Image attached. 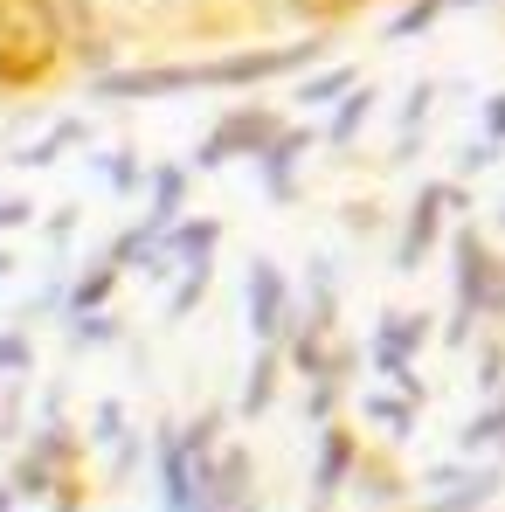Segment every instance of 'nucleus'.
Returning a JSON list of instances; mask_svg holds the SVG:
<instances>
[{"mask_svg":"<svg viewBox=\"0 0 505 512\" xmlns=\"http://www.w3.org/2000/svg\"><path fill=\"white\" fill-rule=\"evenodd\" d=\"M326 56V35L312 28L305 42L284 49H236V56H208V63H146V70H104L90 77L97 97L125 104V97H180V90H243V84H270V77H298Z\"/></svg>","mask_w":505,"mask_h":512,"instance_id":"1","label":"nucleus"},{"mask_svg":"<svg viewBox=\"0 0 505 512\" xmlns=\"http://www.w3.org/2000/svg\"><path fill=\"white\" fill-rule=\"evenodd\" d=\"M70 63L56 0H0V97H28Z\"/></svg>","mask_w":505,"mask_h":512,"instance_id":"2","label":"nucleus"},{"mask_svg":"<svg viewBox=\"0 0 505 512\" xmlns=\"http://www.w3.org/2000/svg\"><path fill=\"white\" fill-rule=\"evenodd\" d=\"M450 263H457V312L499 319L505 326V263L485 250V236L478 229H457L450 236Z\"/></svg>","mask_w":505,"mask_h":512,"instance_id":"3","label":"nucleus"},{"mask_svg":"<svg viewBox=\"0 0 505 512\" xmlns=\"http://www.w3.org/2000/svg\"><path fill=\"white\" fill-rule=\"evenodd\" d=\"M277 132H284V118H277L270 104H236V111H222V118H215V132L194 146V167L215 173V167H229V160H256Z\"/></svg>","mask_w":505,"mask_h":512,"instance_id":"4","label":"nucleus"},{"mask_svg":"<svg viewBox=\"0 0 505 512\" xmlns=\"http://www.w3.org/2000/svg\"><path fill=\"white\" fill-rule=\"evenodd\" d=\"M153 471H160V506L167 512H208V478H201V457L187 450L180 423H160V436H153Z\"/></svg>","mask_w":505,"mask_h":512,"instance_id":"5","label":"nucleus"},{"mask_svg":"<svg viewBox=\"0 0 505 512\" xmlns=\"http://www.w3.org/2000/svg\"><path fill=\"white\" fill-rule=\"evenodd\" d=\"M443 208H471V194L457 180H429L409 201V222H402V243H395V270H422V256L436 250V236H443Z\"/></svg>","mask_w":505,"mask_h":512,"instance_id":"6","label":"nucleus"},{"mask_svg":"<svg viewBox=\"0 0 505 512\" xmlns=\"http://www.w3.org/2000/svg\"><path fill=\"white\" fill-rule=\"evenodd\" d=\"M243 305H250V333H256V346H270V340H284V333H291V277H284L270 256H256V263H250Z\"/></svg>","mask_w":505,"mask_h":512,"instance_id":"7","label":"nucleus"},{"mask_svg":"<svg viewBox=\"0 0 505 512\" xmlns=\"http://www.w3.org/2000/svg\"><path fill=\"white\" fill-rule=\"evenodd\" d=\"M429 326H436L429 312H388V319L374 326V340H367V360H374L388 381H395V374H409V367H416V353L429 346Z\"/></svg>","mask_w":505,"mask_h":512,"instance_id":"8","label":"nucleus"},{"mask_svg":"<svg viewBox=\"0 0 505 512\" xmlns=\"http://www.w3.org/2000/svg\"><path fill=\"white\" fill-rule=\"evenodd\" d=\"M353 464H360V443H353V429L326 423L319 436V464H312V512H326L339 499V485L353 478Z\"/></svg>","mask_w":505,"mask_h":512,"instance_id":"9","label":"nucleus"},{"mask_svg":"<svg viewBox=\"0 0 505 512\" xmlns=\"http://www.w3.org/2000/svg\"><path fill=\"white\" fill-rule=\"evenodd\" d=\"M312 146V125H284L263 153H256V173H263V194L270 201H291L298 194V153Z\"/></svg>","mask_w":505,"mask_h":512,"instance_id":"10","label":"nucleus"},{"mask_svg":"<svg viewBox=\"0 0 505 512\" xmlns=\"http://www.w3.org/2000/svg\"><path fill=\"white\" fill-rule=\"evenodd\" d=\"M160 250H167L173 270H187V263H215V250H222V222H208V215H180L167 236H160Z\"/></svg>","mask_w":505,"mask_h":512,"instance_id":"11","label":"nucleus"},{"mask_svg":"<svg viewBox=\"0 0 505 512\" xmlns=\"http://www.w3.org/2000/svg\"><path fill=\"white\" fill-rule=\"evenodd\" d=\"M180 215H187V167H153L146 173V229L167 236Z\"/></svg>","mask_w":505,"mask_h":512,"instance_id":"12","label":"nucleus"},{"mask_svg":"<svg viewBox=\"0 0 505 512\" xmlns=\"http://www.w3.org/2000/svg\"><path fill=\"white\" fill-rule=\"evenodd\" d=\"M118 277H125V263L104 250V256H97V263L84 270V277L63 291V312H70V319H84V312H104V305H111V291H118Z\"/></svg>","mask_w":505,"mask_h":512,"instance_id":"13","label":"nucleus"},{"mask_svg":"<svg viewBox=\"0 0 505 512\" xmlns=\"http://www.w3.org/2000/svg\"><path fill=\"white\" fill-rule=\"evenodd\" d=\"M277 374H284V340L256 346V360H250V381H243V416H263V409L277 402Z\"/></svg>","mask_w":505,"mask_h":512,"instance_id":"14","label":"nucleus"},{"mask_svg":"<svg viewBox=\"0 0 505 512\" xmlns=\"http://www.w3.org/2000/svg\"><path fill=\"white\" fill-rule=\"evenodd\" d=\"M374 104H381V97H374V84H353L333 104V118H326V139H333V146H353V139H360V125L374 118Z\"/></svg>","mask_w":505,"mask_h":512,"instance_id":"15","label":"nucleus"},{"mask_svg":"<svg viewBox=\"0 0 505 512\" xmlns=\"http://www.w3.org/2000/svg\"><path fill=\"white\" fill-rule=\"evenodd\" d=\"M457 443H464L471 457H478V450H492V443H505V388H499V395H492V402H485V409H478L464 429H457Z\"/></svg>","mask_w":505,"mask_h":512,"instance_id":"16","label":"nucleus"},{"mask_svg":"<svg viewBox=\"0 0 505 512\" xmlns=\"http://www.w3.org/2000/svg\"><path fill=\"white\" fill-rule=\"evenodd\" d=\"M360 409H367V423H381L388 436H395V443L416 429V402H409V395H367Z\"/></svg>","mask_w":505,"mask_h":512,"instance_id":"17","label":"nucleus"},{"mask_svg":"<svg viewBox=\"0 0 505 512\" xmlns=\"http://www.w3.org/2000/svg\"><path fill=\"white\" fill-rule=\"evenodd\" d=\"M367 7H381V0H291V14L312 21V28H339V21H353Z\"/></svg>","mask_w":505,"mask_h":512,"instance_id":"18","label":"nucleus"},{"mask_svg":"<svg viewBox=\"0 0 505 512\" xmlns=\"http://www.w3.org/2000/svg\"><path fill=\"white\" fill-rule=\"evenodd\" d=\"M450 7H457V0H409V7L388 21V42H409V35H422V28H436Z\"/></svg>","mask_w":505,"mask_h":512,"instance_id":"19","label":"nucleus"},{"mask_svg":"<svg viewBox=\"0 0 505 512\" xmlns=\"http://www.w3.org/2000/svg\"><path fill=\"white\" fill-rule=\"evenodd\" d=\"M353 84H360V70H319V77L298 84V104H339Z\"/></svg>","mask_w":505,"mask_h":512,"instance_id":"20","label":"nucleus"},{"mask_svg":"<svg viewBox=\"0 0 505 512\" xmlns=\"http://www.w3.org/2000/svg\"><path fill=\"white\" fill-rule=\"evenodd\" d=\"M77 139H84V125H77V118H63L49 139H35V146L21 153V167H56V153H63V146H77Z\"/></svg>","mask_w":505,"mask_h":512,"instance_id":"21","label":"nucleus"},{"mask_svg":"<svg viewBox=\"0 0 505 512\" xmlns=\"http://www.w3.org/2000/svg\"><path fill=\"white\" fill-rule=\"evenodd\" d=\"M222 423H229L222 409H201L194 423L180 429V436H187V450H194V457H215V450H222Z\"/></svg>","mask_w":505,"mask_h":512,"instance_id":"22","label":"nucleus"},{"mask_svg":"<svg viewBox=\"0 0 505 512\" xmlns=\"http://www.w3.org/2000/svg\"><path fill=\"white\" fill-rule=\"evenodd\" d=\"M70 326H77V333H70L77 346H111L118 340V319H111V312H84V319H70Z\"/></svg>","mask_w":505,"mask_h":512,"instance_id":"23","label":"nucleus"},{"mask_svg":"<svg viewBox=\"0 0 505 512\" xmlns=\"http://www.w3.org/2000/svg\"><path fill=\"white\" fill-rule=\"evenodd\" d=\"M28 367H35L28 333H0V374H28Z\"/></svg>","mask_w":505,"mask_h":512,"instance_id":"24","label":"nucleus"},{"mask_svg":"<svg viewBox=\"0 0 505 512\" xmlns=\"http://www.w3.org/2000/svg\"><path fill=\"white\" fill-rule=\"evenodd\" d=\"M90 443H125V409H118V402H97V416H90Z\"/></svg>","mask_w":505,"mask_h":512,"instance_id":"25","label":"nucleus"},{"mask_svg":"<svg viewBox=\"0 0 505 512\" xmlns=\"http://www.w3.org/2000/svg\"><path fill=\"white\" fill-rule=\"evenodd\" d=\"M333 409H339V381H333V374H319V388L305 395V416H312V423H333Z\"/></svg>","mask_w":505,"mask_h":512,"instance_id":"26","label":"nucleus"},{"mask_svg":"<svg viewBox=\"0 0 505 512\" xmlns=\"http://www.w3.org/2000/svg\"><path fill=\"white\" fill-rule=\"evenodd\" d=\"M97 173H104V180H111V187H118V194H125V187H139V180H146V173L132 167V153H104V160H97Z\"/></svg>","mask_w":505,"mask_h":512,"instance_id":"27","label":"nucleus"},{"mask_svg":"<svg viewBox=\"0 0 505 512\" xmlns=\"http://www.w3.org/2000/svg\"><path fill=\"white\" fill-rule=\"evenodd\" d=\"M478 388H485V395H499V388H505V346L499 340L478 353Z\"/></svg>","mask_w":505,"mask_h":512,"instance_id":"28","label":"nucleus"},{"mask_svg":"<svg viewBox=\"0 0 505 512\" xmlns=\"http://www.w3.org/2000/svg\"><path fill=\"white\" fill-rule=\"evenodd\" d=\"M492 160H499V139H478V146H464V160H457V167H464V173H485Z\"/></svg>","mask_w":505,"mask_h":512,"instance_id":"29","label":"nucleus"},{"mask_svg":"<svg viewBox=\"0 0 505 512\" xmlns=\"http://www.w3.org/2000/svg\"><path fill=\"white\" fill-rule=\"evenodd\" d=\"M28 215H35V208H28V201H14V194H0V236H7V229H21V222H28Z\"/></svg>","mask_w":505,"mask_h":512,"instance_id":"30","label":"nucleus"},{"mask_svg":"<svg viewBox=\"0 0 505 512\" xmlns=\"http://www.w3.org/2000/svg\"><path fill=\"white\" fill-rule=\"evenodd\" d=\"M429 97H436L429 84H416V90H409V111H402V125H409V132L422 125V111H429Z\"/></svg>","mask_w":505,"mask_h":512,"instance_id":"31","label":"nucleus"},{"mask_svg":"<svg viewBox=\"0 0 505 512\" xmlns=\"http://www.w3.org/2000/svg\"><path fill=\"white\" fill-rule=\"evenodd\" d=\"M485 139H499V146H505V90L485 104Z\"/></svg>","mask_w":505,"mask_h":512,"instance_id":"32","label":"nucleus"},{"mask_svg":"<svg viewBox=\"0 0 505 512\" xmlns=\"http://www.w3.org/2000/svg\"><path fill=\"white\" fill-rule=\"evenodd\" d=\"M84 506V492H77V478H63V499H56V512H77Z\"/></svg>","mask_w":505,"mask_h":512,"instance_id":"33","label":"nucleus"},{"mask_svg":"<svg viewBox=\"0 0 505 512\" xmlns=\"http://www.w3.org/2000/svg\"><path fill=\"white\" fill-rule=\"evenodd\" d=\"M21 506V492H14V478H7V485H0V512H14Z\"/></svg>","mask_w":505,"mask_h":512,"instance_id":"34","label":"nucleus"},{"mask_svg":"<svg viewBox=\"0 0 505 512\" xmlns=\"http://www.w3.org/2000/svg\"><path fill=\"white\" fill-rule=\"evenodd\" d=\"M457 7H478V0H457Z\"/></svg>","mask_w":505,"mask_h":512,"instance_id":"35","label":"nucleus"},{"mask_svg":"<svg viewBox=\"0 0 505 512\" xmlns=\"http://www.w3.org/2000/svg\"><path fill=\"white\" fill-rule=\"evenodd\" d=\"M499 222H505V208H499Z\"/></svg>","mask_w":505,"mask_h":512,"instance_id":"36","label":"nucleus"}]
</instances>
